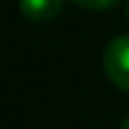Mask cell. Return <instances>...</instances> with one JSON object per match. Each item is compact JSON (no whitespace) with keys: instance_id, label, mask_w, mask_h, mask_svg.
<instances>
[{"instance_id":"obj_1","label":"cell","mask_w":129,"mask_h":129,"mask_svg":"<svg viewBox=\"0 0 129 129\" xmlns=\"http://www.w3.org/2000/svg\"><path fill=\"white\" fill-rule=\"evenodd\" d=\"M104 74L107 80L129 93V36H115L104 47Z\"/></svg>"},{"instance_id":"obj_2","label":"cell","mask_w":129,"mask_h":129,"mask_svg":"<svg viewBox=\"0 0 129 129\" xmlns=\"http://www.w3.org/2000/svg\"><path fill=\"white\" fill-rule=\"evenodd\" d=\"M63 8V0H19V11L30 22H52Z\"/></svg>"},{"instance_id":"obj_3","label":"cell","mask_w":129,"mask_h":129,"mask_svg":"<svg viewBox=\"0 0 129 129\" xmlns=\"http://www.w3.org/2000/svg\"><path fill=\"white\" fill-rule=\"evenodd\" d=\"M72 3H77L80 8H91V11H104V8H110V6H115L118 0H72Z\"/></svg>"},{"instance_id":"obj_4","label":"cell","mask_w":129,"mask_h":129,"mask_svg":"<svg viewBox=\"0 0 129 129\" xmlns=\"http://www.w3.org/2000/svg\"><path fill=\"white\" fill-rule=\"evenodd\" d=\"M121 129H129V113L124 115V121H121Z\"/></svg>"},{"instance_id":"obj_5","label":"cell","mask_w":129,"mask_h":129,"mask_svg":"<svg viewBox=\"0 0 129 129\" xmlns=\"http://www.w3.org/2000/svg\"><path fill=\"white\" fill-rule=\"evenodd\" d=\"M126 17H129V6H126Z\"/></svg>"}]
</instances>
